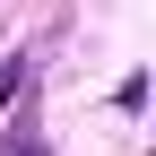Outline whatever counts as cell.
I'll return each mask as SVG.
<instances>
[{"instance_id": "cell-1", "label": "cell", "mask_w": 156, "mask_h": 156, "mask_svg": "<svg viewBox=\"0 0 156 156\" xmlns=\"http://www.w3.org/2000/svg\"><path fill=\"white\" fill-rule=\"evenodd\" d=\"M17 87H26V69H17V61H0V104H9Z\"/></svg>"}]
</instances>
